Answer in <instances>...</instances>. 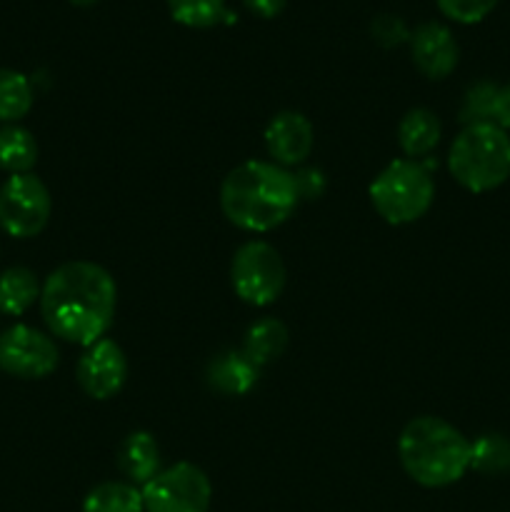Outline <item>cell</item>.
I'll list each match as a JSON object with an SVG mask.
<instances>
[{"label":"cell","instance_id":"6da1fadb","mask_svg":"<svg viewBox=\"0 0 510 512\" xmlns=\"http://www.w3.org/2000/svg\"><path fill=\"white\" fill-rule=\"evenodd\" d=\"M118 288L103 265L70 260L55 268L40 288V315L55 338L88 345L105 338L115 318Z\"/></svg>","mask_w":510,"mask_h":512},{"label":"cell","instance_id":"7a4b0ae2","mask_svg":"<svg viewBox=\"0 0 510 512\" xmlns=\"http://www.w3.org/2000/svg\"><path fill=\"white\" fill-rule=\"evenodd\" d=\"M295 175L275 163L248 160L225 175L220 185L223 215L240 230L268 233L283 225L298 205Z\"/></svg>","mask_w":510,"mask_h":512},{"label":"cell","instance_id":"3957f363","mask_svg":"<svg viewBox=\"0 0 510 512\" xmlns=\"http://www.w3.org/2000/svg\"><path fill=\"white\" fill-rule=\"evenodd\" d=\"M400 465L423 488H448L470 470V440L443 418L410 420L398 440Z\"/></svg>","mask_w":510,"mask_h":512},{"label":"cell","instance_id":"277c9868","mask_svg":"<svg viewBox=\"0 0 510 512\" xmlns=\"http://www.w3.org/2000/svg\"><path fill=\"white\" fill-rule=\"evenodd\" d=\"M455 183L470 193H490L510 178V135L495 123L465 125L448 153Z\"/></svg>","mask_w":510,"mask_h":512},{"label":"cell","instance_id":"5b68a950","mask_svg":"<svg viewBox=\"0 0 510 512\" xmlns=\"http://www.w3.org/2000/svg\"><path fill=\"white\" fill-rule=\"evenodd\" d=\"M433 200L435 183L418 160H393L370 183V203L390 225L415 223L428 213Z\"/></svg>","mask_w":510,"mask_h":512},{"label":"cell","instance_id":"8992f818","mask_svg":"<svg viewBox=\"0 0 510 512\" xmlns=\"http://www.w3.org/2000/svg\"><path fill=\"white\" fill-rule=\"evenodd\" d=\"M233 290L243 303L263 308L275 303L285 288V265L278 250L265 240L240 245L230 265Z\"/></svg>","mask_w":510,"mask_h":512},{"label":"cell","instance_id":"52a82bcc","mask_svg":"<svg viewBox=\"0 0 510 512\" xmlns=\"http://www.w3.org/2000/svg\"><path fill=\"white\" fill-rule=\"evenodd\" d=\"M50 193L33 173L10 175L0 185V228L10 238H35L50 220Z\"/></svg>","mask_w":510,"mask_h":512},{"label":"cell","instance_id":"ba28073f","mask_svg":"<svg viewBox=\"0 0 510 512\" xmlns=\"http://www.w3.org/2000/svg\"><path fill=\"white\" fill-rule=\"evenodd\" d=\"M210 480L198 465L175 463L143 485L145 512H208Z\"/></svg>","mask_w":510,"mask_h":512},{"label":"cell","instance_id":"9c48e42d","mask_svg":"<svg viewBox=\"0 0 510 512\" xmlns=\"http://www.w3.org/2000/svg\"><path fill=\"white\" fill-rule=\"evenodd\" d=\"M58 345L43 330L13 325L0 335V370L20 380L48 378L58 368Z\"/></svg>","mask_w":510,"mask_h":512},{"label":"cell","instance_id":"30bf717a","mask_svg":"<svg viewBox=\"0 0 510 512\" xmlns=\"http://www.w3.org/2000/svg\"><path fill=\"white\" fill-rule=\"evenodd\" d=\"M75 378L83 393L93 400H110L123 390L128 378V360L115 340L103 338L88 345L80 355Z\"/></svg>","mask_w":510,"mask_h":512},{"label":"cell","instance_id":"8fae6325","mask_svg":"<svg viewBox=\"0 0 510 512\" xmlns=\"http://www.w3.org/2000/svg\"><path fill=\"white\" fill-rule=\"evenodd\" d=\"M410 58L425 78L443 80L458 65V40L443 23L430 20V23L418 25L410 35Z\"/></svg>","mask_w":510,"mask_h":512},{"label":"cell","instance_id":"7c38bea8","mask_svg":"<svg viewBox=\"0 0 510 512\" xmlns=\"http://www.w3.org/2000/svg\"><path fill=\"white\" fill-rule=\"evenodd\" d=\"M313 125L303 113L285 110L278 113L265 128V148L275 165H300L313 150Z\"/></svg>","mask_w":510,"mask_h":512},{"label":"cell","instance_id":"4fadbf2b","mask_svg":"<svg viewBox=\"0 0 510 512\" xmlns=\"http://www.w3.org/2000/svg\"><path fill=\"white\" fill-rule=\"evenodd\" d=\"M118 468L128 483H150L160 473V448L153 435L145 430L130 433L118 450Z\"/></svg>","mask_w":510,"mask_h":512},{"label":"cell","instance_id":"5bb4252c","mask_svg":"<svg viewBox=\"0 0 510 512\" xmlns=\"http://www.w3.org/2000/svg\"><path fill=\"white\" fill-rule=\"evenodd\" d=\"M398 143L410 160L433 153L440 143V120L433 110L413 108L398 125Z\"/></svg>","mask_w":510,"mask_h":512},{"label":"cell","instance_id":"9a60e30c","mask_svg":"<svg viewBox=\"0 0 510 512\" xmlns=\"http://www.w3.org/2000/svg\"><path fill=\"white\" fill-rule=\"evenodd\" d=\"M255 380H258V368L243 353L220 355L208 368V383L225 395L248 393Z\"/></svg>","mask_w":510,"mask_h":512},{"label":"cell","instance_id":"2e32d148","mask_svg":"<svg viewBox=\"0 0 510 512\" xmlns=\"http://www.w3.org/2000/svg\"><path fill=\"white\" fill-rule=\"evenodd\" d=\"M285 345H288V330L280 320L265 318L260 323L250 325V330L245 333L243 340V355L255 365V368H263V365L273 363L283 355Z\"/></svg>","mask_w":510,"mask_h":512},{"label":"cell","instance_id":"e0dca14e","mask_svg":"<svg viewBox=\"0 0 510 512\" xmlns=\"http://www.w3.org/2000/svg\"><path fill=\"white\" fill-rule=\"evenodd\" d=\"M38 163V143L33 133L20 125L0 128V170L10 175H23Z\"/></svg>","mask_w":510,"mask_h":512},{"label":"cell","instance_id":"ac0fdd59","mask_svg":"<svg viewBox=\"0 0 510 512\" xmlns=\"http://www.w3.org/2000/svg\"><path fill=\"white\" fill-rule=\"evenodd\" d=\"M35 300H40V283L33 270L18 265L0 275V313L18 318Z\"/></svg>","mask_w":510,"mask_h":512},{"label":"cell","instance_id":"d6986e66","mask_svg":"<svg viewBox=\"0 0 510 512\" xmlns=\"http://www.w3.org/2000/svg\"><path fill=\"white\" fill-rule=\"evenodd\" d=\"M83 512H145L143 490L133 483H100L85 495Z\"/></svg>","mask_w":510,"mask_h":512},{"label":"cell","instance_id":"ffe728a7","mask_svg":"<svg viewBox=\"0 0 510 512\" xmlns=\"http://www.w3.org/2000/svg\"><path fill=\"white\" fill-rule=\"evenodd\" d=\"M33 108V85L18 70L0 68V123L13 125Z\"/></svg>","mask_w":510,"mask_h":512},{"label":"cell","instance_id":"44dd1931","mask_svg":"<svg viewBox=\"0 0 510 512\" xmlns=\"http://www.w3.org/2000/svg\"><path fill=\"white\" fill-rule=\"evenodd\" d=\"M470 470L480 475L510 473V440L505 435H480L470 443Z\"/></svg>","mask_w":510,"mask_h":512},{"label":"cell","instance_id":"7402d4cb","mask_svg":"<svg viewBox=\"0 0 510 512\" xmlns=\"http://www.w3.org/2000/svg\"><path fill=\"white\" fill-rule=\"evenodd\" d=\"M168 10L175 23L185 28L205 30L225 18V0H168Z\"/></svg>","mask_w":510,"mask_h":512},{"label":"cell","instance_id":"603a6c76","mask_svg":"<svg viewBox=\"0 0 510 512\" xmlns=\"http://www.w3.org/2000/svg\"><path fill=\"white\" fill-rule=\"evenodd\" d=\"M500 85L488 83H475L473 88L468 90L465 95V108H463V120L468 125L475 123H493V105H495V95H498Z\"/></svg>","mask_w":510,"mask_h":512},{"label":"cell","instance_id":"cb8c5ba5","mask_svg":"<svg viewBox=\"0 0 510 512\" xmlns=\"http://www.w3.org/2000/svg\"><path fill=\"white\" fill-rule=\"evenodd\" d=\"M435 3H438L440 13L445 18L455 20V23L473 25L488 18L495 5H498V0H435Z\"/></svg>","mask_w":510,"mask_h":512},{"label":"cell","instance_id":"d4e9b609","mask_svg":"<svg viewBox=\"0 0 510 512\" xmlns=\"http://www.w3.org/2000/svg\"><path fill=\"white\" fill-rule=\"evenodd\" d=\"M493 123L498 128H503L505 133L510 130V83L500 85L498 95H495V105H493Z\"/></svg>","mask_w":510,"mask_h":512},{"label":"cell","instance_id":"484cf974","mask_svg":"<svg viewBox=\"0 0 510 512\" xmlns=\"http://www.w3.org/2000/svg\"><path fill=\"white\" fill-rule=\"evenodd\" d=\"M243 3L250 13L260 15V18H275V15L283 13L288 0H243Z\"/></svg>","mask_w":510,"mask_h":512},{"label":"cell","instance_id":"4316f807","mask_svg":"<svg viewBox=\"0 0 510 512\" xmlns=\"http://www.w3.org/2000/svg\"><path fill=\"white\" fill-rule=\"evenodd\" d=\"M70 3H73L75 8H90V5H95L98 0H70Z\"/></svg>","mask_w":510,"mask_h":512}]
</instances>
